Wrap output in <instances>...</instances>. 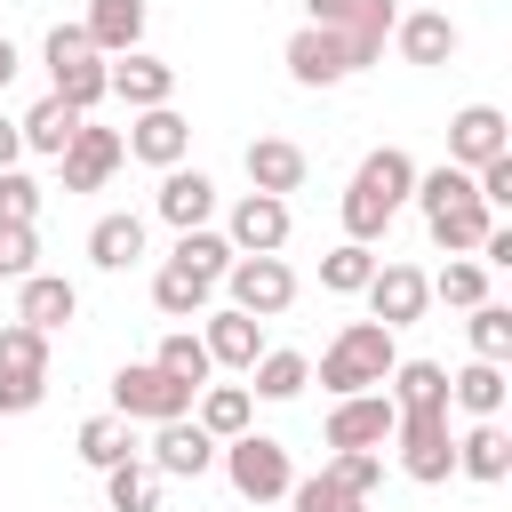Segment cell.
Listing matches in <instances>:
<instances>
[{"instance_id":"13","label":"cell","mask_w":512,"mask_h":512,"mask_svg":"<svg viewBox=\"0 0 512 512\" xmlns=\"http://www.w3.org/2000/svg\"><path fill=\"white\" fill-rule=\"evenodd\" d=\"M496 152H512V120H504L496 104H464V112L448 120V160H456V168H480V160H496Z\"/></svg>"},{"instance_id":"20","label":"cell","mask_w":512,"mask_h":512,"mask_svg":"<svg viewBox=\"0 0 512 512\" xmlns=\"http://www.w3.org/2000/svg\"><path fill=\"white\" fill-rule=\"evenodd\" d=\"M200 344H208L216 368H248V360L264 352V320H248L240 304H232V312H208V336H200Z\"/></svg>"},{"instance_id":"5","label":"cell","mask_w":512,"mask_h":512,"mask_svg":"<svg viewBox=\"0 0 512 512\" xmlns=\"http://www.w3.org/2000/svg\"><path fill=\"white\" fill-rule=\"evenodd\" d=\"M392 440H400V472L408 480H448L456 472V440H448V408H400V424H392Z\"/></svg>"},{"instance_id":"34","label":"cell","mask_w":512,"mask_h":512,"mask_svg":"<svg viewBox=\"0 0 512 512\" xmlns=\"http://www.w3.org/2000/svg\"><path fill=\"white\" fill-rule=\"evenodd\" d=\"M368 272H376L368 240H344V248H328V256H320V288H328V296H360V288H368Z\"/></svg>"},{"instance_id":"30","label":"cell","mask_w":512,"mask_h":512,"mask_svg":"<svg viewBox=\"0 0 512 512\" xmlns=\"http://www.w3.org/2000/svg\"><path fill=\"white\" fill-rule=\"evenodd\" d=\"M88 256H96L104 272H128V264L144 256V216H96V232H88Z\"/></svg>"},{"instance_id":"44","label":"cell","mask_w":512,"mask_h":512,"mask_svg":"<svg viewBox=\"0 0 512 512\" xmlns=\"http://www.w3.org/2000/svg\"><path fill=\"white\" fill-rule=\"evenodd\" d=\"M40 264V240H32V224H0V280H24Z\"/></svg>"},{"instance_id":"21","label":"cell","mask_w":512,"mask_h":512,"mask_svg":"<svg viewBox=\"0 0 512 512\" xmlns=\"http://www.w3.org/2000/svg\"><path fill=\"white\" fill-rule=\"evenodd\" d=\"M88 40H96V56H128L136 40H144V0H88Z\"/></svg>"},{"instance_id":"45","label":"cell","mask_w":512,"mask_h":512,"mask_svg":"<svg viewBox=\"0 0 512 512\" xmlns=\"http://www.w3.org/2000/svg\"><path fill=\"white\" fill-rule=\"evenodd\" d=\"M40 392H48V376H0V416H24V408H40Z\"/></svg>"},{"instance_id":"24","label":"cell","mask_w":512,"mask_h":512,"mask_svg":"<svg viewBox=\"0 0 512 512\" xmlns=\"http://www.w3.org/2000/svg\"><path fill=\"white\" fill-rule=\"evenodd\" d=\"M80 120H88V112H72L64 96H40V104H32L16 128H24V152H48V160H56V152L80 136Z\"/></svg>"},{"instance_id":"29","label":"cell","mask_w":512,"mask_h":512,"mask_svg":"<svg viewBox=\"0 0 512 512\" xmlns=\"http://www.w3.org/2000/svg\"><path fill=\"white\" fill-rule=\"evenodd\" d=\"M192 400H200V432H208V440H232V432H248V416H256L248 384H200Z\"/></svg>"},{"instance_id":"22","label":"cell","mask_w":512,"mask_h":512,"mask_svg":"<svg viewBox=\"0 0 512 512\" xmlns=\"http://www.w3.org/2000/svg\"><path fill=\"white\" fill-rule=\"evenodd\" d=\"M312 8V24H328V32H352V40H376L384 48V32H392V0H304Z\"/></svg>"},{"instance_id":"35","label":"cell","mask_w":512,"mask_h":512,"mask_svg":"<svg viewBox=\"0 0 512 512\" xmlns=\"http://www.w3.org/2000/svg\"><path fill=\"white\" fill-rule=\"evenodd\" d=\"M152 360H160V368H168L176 384H192V392H200V384L216 376V360H208V344H200L192 328H176V336H160V352H152Z\"/></svg>"},{"instance_id":"43","label":"cell","mask_w":512,"mask_h":512,"mask_svg":"<svg viewBox=\"0 0 512 512\" xmlns=\"http://www.w3.org/2000/svg\"><path fill=\"white\" fill-rule=\"evenodd\" d=\"M40 216V184L24 168H0V224H32Z\"/></svg>"},{"instance_id":"37","label":"cell","mask_w":512,"mask_h":512,"mask_svg":"<svg viewBox=\"0 0 512 512\" xmlns=\"http://www.w3.org/2000/svg\"><path fill=\"white\" fill-rule=\"evenodd\" d=\"M0 376H48V336L24 328V320H8L0 328Z\"/></svg>"},{"instance_id":"25","label":"cell","mask_w":512,"mask_h":512,"mask_svg":"<svg viewBox=\"0 0 512 512\" xmlns=\"http://www.w3.org/2000/svg\"><path fill=\"white\" fill-rule=\"evenodd\" d=\"M424 224H432V240H440V248H456V256H464V248H480V240H488L496 208H488V200H448V208H432Z\"/></svg>"},{"instance_id":"40","label":"cell","mask_w":512,"mask_h":512,"mask_svg":"<svg viewBox=\"0 0 512 512\" xmlns=\"http://www.w3.org/2000/svg\"><path fill=\"white\" fill-rule=\"evenodd\" d=\"M288 512H368V496H352L328 472H312V480H288Z\"/></svg>"},{"instance_id":"19","label":"cell","mask_w":512,"mask_h":512,"mask_svg":"<svg viewBox=\"0 0 512 512\" xmlns=\"http://www.w3.org/2000/svg\"><path fill=\"white\" fill-rule=\"evenodd\" d=\"M304 168H312V160H304V144H288V136H256V144H248V184H256V192H280V200H288V192L304 184Z\"/></svg>"},{"instance_id":"14","label":"cell","mask_w":512,"mask_h":512,"mask_svg":"<svg viewBox=\"0 0 512 512\" xmlns=\"http://www.w3.org/2000/svg\"><path fill=\"white\" fill-rule=\"evenodd\" d=\"M120 160H128V144H120L112 128H88V120H80V136L56 152V168H64V192H96V184H104Z\"/></svg>"},{"instance_id":"4","label":"cell","mask_w":512,"mask_h":512,"mask_svg":"<svg viewBox=\"0 0 512 512\" xmlns=\"http://www.w3.org/2000/svg\"><path fill=\"white\" fill-rule=\"evenodd\" d=\"M112 408L120 416H144V424H168V416H192V384H176L160 360H128L112 376Z\"/></svg>"},{"instance_id":"2","label":"cell","mask_w":512,"mask_h":512,"mask_svg":"<svg viewBox=\"0 0 512 512\" xmlns=\"http://www.w3.org/2000/svg\"><path fill=\"white\" fill-rule=\"evenodd\" d=\"M392 360H400V344H392V328H384V320H344V328H336V344L320 352V384L344 400V392L384 384V376H392Z\"/></svg>"},{"instance_id":"47","label":"cell","mask_w":512,"mask_h":512,"mask_svg":"<svg viewBox=\"0 0 512 512\" xmlns=\"http://www.w3.org/2000/svg\"><path fill=\"white\" fill-rule=\"evenodd\" d=\"M16 152H24V128L0 112V168H16Z\"/></svg>"},{"instance_id":"41","label":"cell","mask_w":512,"mask_h":512,"mask_svg":"<svg viewBox=\"0 0 512 512\" xmlns=\"http://www.w3.org/2000/svg\"><path fill=\"white\" fill-rule=\"evenodd\" d=\"M328 480H336V488H352V496H376V480H384V456H376V448H336Z\"/></svg>"},{"instance_id":"9","label":"cell","mask_w":512,"mask_h":512,"mask_svg":"<svg viewBox=\"0 0 512 512\" xmlns=\"http://www.w3.org/2000/svg\"><path fill=\"white\" fill-rule=\"evenodd\" d=\"M392 424H400L392 392H344V400L328 408V448H384Z\"/></svg>"},{"instance_id":"1","label":"cell","mask_w":512,"mask_h":512,"mask_svg":"<svg viewBox=\"0 0 512 512\" xmlns=\"http://www.w3.org/2000/svg\"><path fill=\"white\" fill-rule=\"evenodd\" d=\"M408 192H416V160H408L400 144L368 152V160H360V176H352V192H344V240H376Z\"/></svg>"},{"instance_id":"23","label":"cell","mask_w":512,"mask_h":512,"mask_svg":"<svg viewBox=\"0 0 512 512\" xmlns=\"http://www.w3.org/2000/svg\"><path fill=\"white\" fill-rule=\"evenodd\" d=\"M456 472H472V480H488V488L512 472V440H504V424H496V416H480V424L456 440Z\"/></svg>"},{"instance_id":"8","label":"cell","mask_w":512,"mask_h":512,"mask_svg":"<svg viewBox=\"0 0 512 512\" xmlns=\"http://www.w3.org/2000/svg\"><path fill=\"white\" fill-rule=\"evenodd\" d=\"M224 240H232V256H280L288 248V200L280 192H240Z\"/></svg>"},{"instance_id":"42","label":"cell","mask_w":512,"mask_h":512,"mask_svg":"<svg viewBox=\"0 0 512 512\" xmlns=\"http://www.w3.org/2000/svg\"><path fill=\"white\" fill-rule=\"evenodd\" d=\"M432 296H440V304H464V312H472V304L488 296V264H448V272L432 280Z\"/></svg>"},{"instance_id":"49","label":"cell","mask_w":512,"mask_h":512,"mask_svg":"<svg viewBox=\"0 0 512 512\" xmlns=\"http://www.w3.org/2000/svg\"><path fill=\"white\" fill-rule=\"evenodd\" d=\"M256 512H272V504H256Z\"/></svg>"},{"instance_id":"10","label":"cell","mask_w":512,"mask_h":512,"mask_svg":"<svg viewBox=\"0 0 512 512\" xmlns=\"http://www.w3.org/2000/svg\"><path fill=\"white\" fill-rule=\"evenodd\" d=\"M160 480H200L208 464H216V440L200 432V416H168V424H152V456H144Z\"/></svg>"},{"instance_id":"11","label":"cell","mask_w":512,"mask_h":512,"mask_svg":"<svg viewBox=\"0 0 512 512\" xmlns=\"http://www.w3.org/2000/svg\"><path fill=\"white\" fill-rule=\"evenodd\" d=\"M360 296H368V312H376L384 328H408V320H424V304H432V280H424L416 264H376Z\"/></svg>"},{"instance_id":"26","label":"cell","mask_w":512,"mask_h":512,"mask_svg":"<svg viewBox=\"0 0 512 512\" xmlns=\"http://www.w3.org/2000/svg\"><path fill=\"white\" fill-rule=\"evenodd\" d=\"M168 264L216 288V280L232 272V240H224V232H208V224H192V232H176V256H168Z\"/></svg>"},{"instance_id":"17","label":"cell","mask_w":512,"mask_h":512,"mask_svg":"<svg viewBox=\"0 0 512 512\" xmlns=\"http://www.w3.org/2000/svg\"><path fill=\"white\" fill-rule=\"evenodd\" d=\"M72 312H80V288H72V280H56V272H24V288H16V320H24V328L56 336V328H72Z\"/></svg>"},{"instance_id":"6","label":"cell","mask_w":512,"mask_h":512,"mask_svg":"<svg viewBox=\"0 0 512 512\" xmlns=\"http://www.w3.org/2000/svg\"><path fill=\"white\" fill-rule=\"evenodd\" d=\"M224 472H232V488L248 496V504H280L288 496V448L280 440H264V432H232L224 440Z\"/></svg>"},{"instance_id":"18","label":"cell","mask_w":512,"mask_h":512,"mask_svg":"<svg viewBox=\"0 0 512 512\" xmlns=\"http://www.w3.org/2000/svg\"><path fill=\"white\" fill-rule=\"evenodd\" d=\"M392 40H400V56H408V64H448V56H456V24H448V8L392 16Z\"/></svg>"},{"instance_id":"36","label":"cell","mask_w":512,"mask_h":512,"mask_svg":"<svg viewBox=\"0 0 512 512\" xmlns=\"http://www.w3.org/2000/svg\"><path fill=\"white\" fill-rule=\"evenodd\" d=\"M120 456H136V440H128V416H88V424H80V464L112 472Z\"/></svg>"},{"instance_id":"31","label":"cell","mask_w":512,"mask_h":512,"mask_svg":"<svg viewBox=\"0 0 512 512\" xmlns=\"http://www.w3.org/2000/svg\"><path fill=\"white\" fill-rule=\"evenodd\" d=\"M248 376H256V400H296V392L312 384V360H304V352H272V344H264V352L248 360Z\"/></svg>"},{"instance_id":"28","label":"cell","mask_w":512,"mask_h":512,"mask_svg":"<svg viewBox=\"0 0 512 512\" xmlns=\"http://www.w3.org/2000/svg\"><path fill=\"white\" fill-rule=\"evenodd\" d=\"M392 408H448V368L440 360H392Z\"/></svg>"},{"instance_id":"7","label":"cell","mask_w":512,"mask_h":512,"mask_svg":"<svg viewBox=\"0 0 512 512\" xmlns=\"http://www.w3.org/2000/svg\"><path fill=\"white\" fill-rule=\"evenodd\" d=\"M224 288H232V304H240L248 320H280V312L296 304V272H288L280 256H232Z\"/></svg>"},{"instance_id":"46","label":"cell","mask_w":512,"mask_h":512,"mask_svg":"<svg viewBox=\"0 0 512 512\" xmlns=\"http://www.w3.org/2000/svg\"><path fill=\"white\" fill-rule=\"evenodd\" d=\"M72 56H96L88 24H56V32H48V64H72Z\"/></svg>"},{"instance_id":"16","label":"cell","mask_w":512,"mask_h":512,"mask_svg":"<svg viewBox=\"0 0 512 512\" xmlns=\"http://www.w3.org/2000/svg\"><path fill=\"white\" fill-rule=\"evenodd\" d=\"M152 208H160L176 232H192V224H208V216H216V184H208L200 168H184V160H176V168H160V192H152Z\"/></svg>"},{"instance_id":"39","label":"cell","mask_w":512,"mask_h":512,"mask_svg":"<svg viewBox=\"0 0 512 512\" xmlns=\"http://www.w3.org/2000/svg\"><path fill=\"white\" fill-rule=\"evenodd\" d=\"M472 360H512V304H472Z\"/></svg>"},{"instance_id":"3","label":"cell","mask_w":512,"mask_h":512,"mask_svg":"<svg viewBox=\"0 0 512 512\" xmlns=\"http://www.w3.org/2000/svg\"><path fill=\"white\" fill-rule=\"evenodd\" d=\"M384 48L376 40H352V32H328V24H304L296 40H288V72L304 80V88H336V80H352L360 64H376Z\"/></svg>"},{"instance_id":"15","label":"cell","mask_w":512,"mask_h":512,"mask_svg":"<svg viewBox=\"0 0 512 512\" xmlns=\"http://www.w3.org/2000/svg\"><path fill=\"white\" fill-rule=\"evenodd\" d=\"M104 96H120V104H168L176 96V64H160V56H144V48H128L120 64H104Z\"/></svg>"},{"instance_id":"48","label":"cell","mask_w":512,"mask_h":512,"mask_svg":"<svg viewBox=\"0 0 512 512\" xmlns=\"http://www.w3.org/2000/svg\"><path fill=\"white\" fill-rule=\"evenodd\" d=\"M16 80V40H0V88Z\"/></svg>"},{"instance_id":"38","label":"cell","mask_w":512,"mask_h":512,"mask_svg":"<svg viewBox=\"0 0 512 512\" xmlns=\"http://www.w3.org/2000/svg\"><path fill=\"white\" fill-rule=\"evenodd\" d=\"M152 304H160L168 320H192V312L208 304V280H192V272H176V264H160V272H152Z\"/></svg>"},{"instance_id":"33","label":"cell","mask_w":512,"mask_h":512,"mask_svg":"<svg viewBox=\"0 0 512 512\" xmlns=\"http://www.w3.org/2000/svg\"><path fill=\"white\" fill-rule=\"evenodd\" d=\"M48 96H64L72 112H96V104H104V64H96V56L48 64Z\"/></svg>"},{"instance_id":"27","label":"cell","mask_w":512,"mask_h":512,"mask_svg":"<svg viewBox=\"0 0 512 512\" xmlns=\"http://www.w3.org/2000/svg\"><path fill=\"white\" fill-rule=\"evenodd\" d=\"M448 400H456L464 416H504V360H472V368H456V376H448Z\"/></svg>"},{"instance_id":"12","label":"cell","mask_w":512,"mask_h":512,"mask_svg":"<svg viewBox=\"0 0 512 512\" xmlns=\"http://www.w3.org/2000/svg\"><path fill=\"white\" fill-rule=\"evenodd\" d=\"M120 144H128L136 160H152V168H176V160L192 152V120H184L176 104H144V112H136V128H128Z\"/></svg>"},{"instance_id":"32","label":"cell","mask_w":512,"mask_h":512,"mask_svg":"<svg viewBox=\"0 0 512 512\" xmlns=\"http://www.w3.org/2000/svg\"><path fill=\"white\" fill-rule=\"evenodd\" d=\"M104 504H112V512H152V504H160V472H152L144 456H120V464L104 472Z\"/></svg>"}]
</instances>
